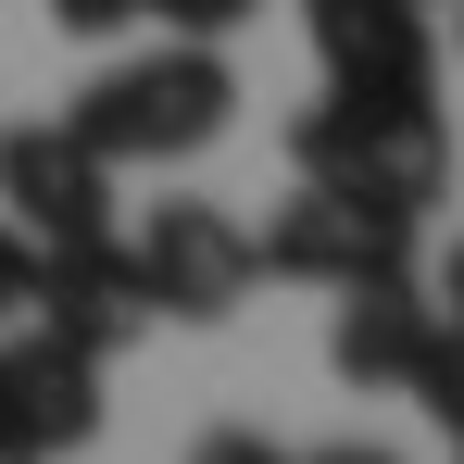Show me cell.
<instances>
[{
	"instance_id": "obj_15",
	"label": "cell",
	"mask_w": 464,
	"mask_h": 464,
	"mask_svg": "<svg viewBox=\"0 0 464 464\" xmlns=\"http://www.w3.org/2000/svg\"><path fill=\"white\" fill-rule=\"evenodd\" d=\"M302 464H401L389 440H326V452H302Z\"/></svg>"
},
{
	"instance_id": "obj_6",
	"label": "cell",
	"mask_w": 464,
	"mask_h": 464,
	"mask_svg": "<svg viewBox=\"0 0 464 464\" xmlns=\"http://www.w3.org/2000/svg\"><path fill=\"white\" fill-rule=\"evenodd\" d=\"M51 339H76L88 364H113L139 326H151V289H139V251L113 227H76V238H38V314Z\"/></svg>"
},
{
	"instance_id": "obj_12",
	"label": "cell",
	"mask_w": 464,
	"mask_h": 464,
	"mask_svg": "<svg viewBox=\"0 0 464 464\" xmlns=\"http://www.w3.org/2000/svg\"><path fill=\"white\" fill-rule=\"evenodd\" d=\"M25 314H38V238L0 214V326H25Z\"/></svg>"
},
{
	"instance_id": "obj_14",
	"label": "cell",
	"mask_w": 464,
	"mask_h": 464,
	"mask_svg": "<svg viewBox=\"0 0 464 464\" xmlns=\"http://www.w3.org/2000/svg\"><path fill=\"white\" fill-rule=\"evenodd\" d=\"M51 25L63 38H113V25H139V0H51Z\"/></svg>"
},
{
	"instance_id": "obj_3",
	"label": "cell",
	"mask_w": 464,
	"mask_h": 464,
	"mask_svg": "<svg viewBox=\"0 0 464 464\" xmlns=\"http://www.w3.org/2000/svg\"><path fill=\"white\" fill-rule=\"evenodd\" d=\"M251 264L264 276H302V289H352V276H401L414 264V214H377V201H352V188H289L276 201V227L251 238Z\"/></svg>"
},
{
	"instance_id": "obj_11",
	"label": "cell",
	"mask_w": 464,
	"mask_h": 464,
	"mask_svg": "<svg viewBox=\"0 0 464 464\" xmlns=\"http://www.w3.org/2000/svg\"><path fill=\"white\" fill-rule=\"evenodd\" d=\"M139 13H163V38H238L264 0H139Z\"/></svg>"
},
{
	"instance_id": "obj_9",
	"label": "cell",
	"mask_w": 464,
	"mask_h": 464,
	"mask_svg": "<svg viewBox=\"0 0 464 464\" xmlns=\"http://www.w3.org/2000/svg\"><path fill=\"white\" fill-rule=\"evenodd\" d=\"M427 326H440V302L414 289V264H401V276H352V289H339V326H326V364L352 389H401L414 352H427Z\"/></svg>"
},
{
	"instance_id": "obj_4",
	"label": "cell",
	"mask_w": 464,
	"mask_h": 464,
	"mask_svg": "<svg viewBox=\"0 0 464 464\" xmlns=\"http://www.w3.org/2000/svg\"><path fill=\"white\" fill-rule=\"evenodd\" d=\"M101 440V364L51 326H0V464H63Z\"/></svg>"
},
{
	"instance_id": "obj_13",
	"label": "cell",
	"mask_w": 464,
	"mask_h": 464,
	"mask_svg": "<svg viewBox=\"0 0 464 464\" xmlns=\"http://www.w3.org/2000/svg\"><path fill=\"white\" fill-rule=\"evenodd\" d=\"M188 464H302V452H276L264 427H214V440H201V452H188Z\"/></svg>"
},
{
	"instance_id": "obj_16",
	"label": "cell",
	"mask_w": 464,
	"mask_h": 464,
	"mask_svg": "<svg viewBox=\"0 0 464 464\" xmlns=\"http://www.w3.org/2000/svg\"><path fill=\"white\" fill-rule=\"evenodd\" d=\"M440 314H452V326H464V251H452V264H440Z\"/></svg>"
},
{
	"instance_id": "obj_8",
	"label": "cell",
	"mask_w": 464,
	"mask_h": 464,
	"mask_svg": "<svg viewBox=\"0 0 464 464\" xmlns=\"http://www.w3.org/2000/svg\"><path fill=\"white\" fill-rule=\"evenodd\" d=\"M326 88H440V38L414 0H302Z\"/></svg>"
},
{
	"instance_id": "obj_10",
	"label": "cell",
	"mask_w": 464,
	"mask_h": 464,
	"mask_svg": "<svg viewBox=\"0 0 464 464\" xmlns=\"http://www.w3.org/2000/svg\"><path fill=\"white\" fill-rule=\"evenodd\" d=\"M401 389H414V401L452 427V452H464V326H452V314L427 326V352H414V377H401Z\"/></svg>"
},
{
	"instance_id": "obj_7",
	"label": "cell",
	"mask_w": 464,
	"mask_h": 464,
	"mask_svg": "<svg viewBox=\"0 0 464 464\" xmlns=\"http://www.w3.org/2000/svg\"><path fill=\"white\" fill-rule=\"evenodd\" d=\"M0 214L25 238L113 227V163L88 151L76 126H0Z\"/></svg>"
},
{
	"instance_id": "obj_2",
	"label": "cell",
	"mask_w": 464,
	"mask_h": 464,
	"mask_svg": "<svg viewBox=\"0 0 464 464\" xmlns=\"http://www.w3.org/2000/svg\"><path fill=\"white\" fill-rule=\"evenodd\" d=\"M63 126H76L113 176H126V163H188V151H214L238 126V76H227L214 38H163L151 63H101Z\"/></svg>"
},
{
	"instance_id": "obj_5",
	"label": "cell",
	"mask_w": 464,
	"mask_h": 464,
	"mask_svg": "<svg viewBox=\"0 0 464 464\" xmlns=\"http://www.w3.org/2000/svg\"><path fill=\"white\" fill-rule=\"evenodd\" d=\"M126 251H139L151 314H176V326H227V314L251 302V276H264V264H251V227L214 214V201H163Z\"/></svg>"
},
{
	"instance_id": "obj_1",
	"label": "cell",
	"mask_w": 464,
	"mask_h": 464,
	"mask_svg": "<svg viewBox=\"0 0 464 464\" xmlns=\"http://www.w3.org/2000/svg\"><path fill=\"white\" fill-rule=\"evenodd\" d=\"M289 163L314 188H352L377 214H427L452 188V126L427 88H326L302 126H289Z\"/></svg>"
}]
</instances>
